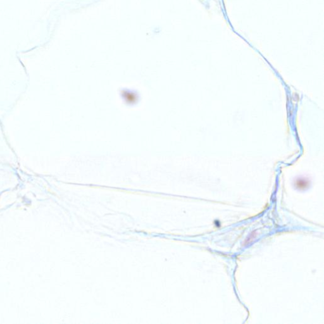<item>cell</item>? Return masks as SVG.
I'll list each match as a JSON object with an SVG mask.
<instances>
[{
	"mask_svg": "<svg viewBox=\"0 0 324 324\" xmlns=\"http://www.w3.org/2000/svg\"><path fill=\"white\" fill-rule=\"evenodd\" d=\"M296 185L299 189H304L308 186V182H305L304 180H298L296 182Z\"/></svg>",
	"mask_w": 324,
	"mask_h": 324,
	"instance_id": "1",
	"label": "cell"
}]
</instances>
